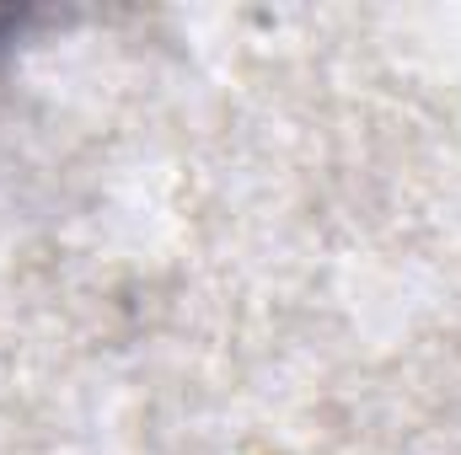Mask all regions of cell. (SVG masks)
Segmentation results:
<instances>
[{"mask_svg": "<svg viewBox=\"0 0 461 455\" xmlns=\"http://www.w3.org/2000/svg\"><path fill=\"white\" fill-rule=\"evenodd\" d=\"M22 22H27L22 11H0V38H11V32H22Z\"/></svg>", "mask_w": 461, "mask_h": 455, "instance_id": "cell-1", "label": "cell"}]
</instances>
